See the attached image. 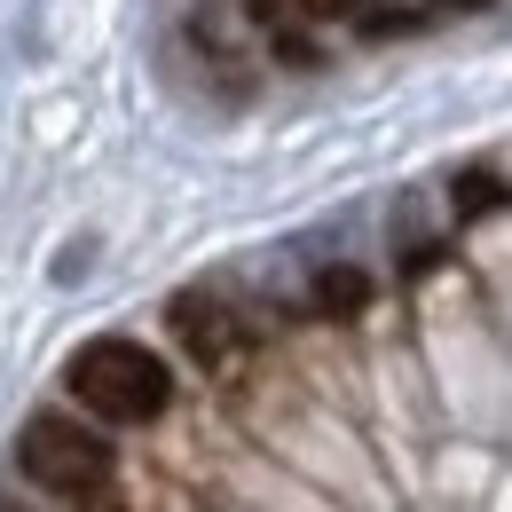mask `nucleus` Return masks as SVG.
<instances>
[{"label": "nucleus", "instance_id": "obj_9", "mask_svg": "<svg viewBox=\"0 0 512 512\" xmlns=\"http://www.w3.org/2000/svg\"><path fill=\"white\" fill-rule=\"evenodd\" d=\"M245 16L253 24H284V0H245Z\"/></svg>", "mask_w": 512, "mask_h": 512}, {"label": "nucleus", "instance_id": "obj_2", "mask_svg": "<svg viewBox=\"0 0 512 512\" xmlns=\"http://www.w3.org/2000/svg\"><path fill=\"white\" fill-rule=\"evenodd\" d=\"M64 394L95 418V426H158L174 410V371L158 347L142 339H87L64 363Z\"/></svg>", "mask_w": 512, "mask_h": 512}, {"label": "nucleus", "instance_id": "obj_3", "mask_svg": "<svg viewBox=\"0 0 512 512\" xmlns=\"http://www.w3.org/2000/svg\"><path fill=\"white\" fill-rule=\"evenodd\" d=\"M166 331H174V347L190 355L197 371H221V363L245 355V316H237L221 292H205V284H190V292L166 300Z\"/></svg>", "mask_w": 512, "mask_h": 512}, {"label": "nucleus", "instance_id": "obj_6", "mask_svg": "<svg viewBox=\"0 0 512 512\" xmlns=\"http://www.w3.org/2000/svg\"><path fill=\"white\" fill-rule=\"evenodd\" d=\"M418 24H426V8H402V0L363 8V40H402V32H418Z\"/></svg>", "mask_w": 512, "mask_h": 512}, {"label": "nucleus", "instance_id": "obj_12", "mask_svg": "<svg viewBox=\"0 0 512 512\" xmlns=\"http://www.w3.org/2000/svg\"><path fill=\"white\" fill-rule=\"evenodd\" d=\"M0 512H32V505H16V497H0Z\"/></svg>", "mask_w": 512, "mask_h": 512}, {"label": "nucleus", "instance_id": "obj_10", "mask_svg": "<svg viewBox=\"0 0 512 512\" xmlns=\"http://www.w3.org/2000/svg\"><path fill=\"white\" fill-rule=\"evenodd\" d=\"M308 8H316V16H347L355 0H308Z\"/></svg>", "mask_w": 512, "mask_h": 512}, {"label": "nucleus", "instance_id": "obj_5", "mask_svg": "<svg viewBox=\"0 0 512 512\" xmlns=\"http://www.w3.org/2000/svg\"><path fill=\"white\" fill-rule=\"evenodd\" d=\"M449 213H457V221H489V213H505V182H497L489 166H465V174L449 182Z\"/></svg>", "mask_w": 512, "mask_h": 512}, {"label": "nucleus", "instance_id": "obj_8", "mask_svg": "<svg viewBox=\"0 0 512 512\" xmlns=\"http://www.w3.org/2000/svg\"><path fill=\"white\" fill-rule=\"evenodd\" d=\"M79 268H87V245H64V253H56V276H64V284H71Z\"/></svg>", "mask_w": 512, "mask_h": 512}, {"label": "nucleus", "instance_id": "obj_7", "mask_svg": "<svg viewBox=\"0 0 512 512\" xmlns=\"http://www.w3.org/2000/svg\"><path fill=\"white\" fill-rule=\"evenodd\" d=\"M268 56H276V64H292V71H316L323 64V48L300 32V24H268Z\"/></svg>", "mask_w": 512, "mask_h": 512}, {"label": "nucleus", "instance_id": "obj_4", "mask_svg": "<svg viewBox=\"0 0 512 512\" xmlns=\"http://www.w3.org/2000/svg\"><path fill=\"white\" fill-rule=\"evenodd\" d=\"M308 308L331 316V323L363 316V308H371V276H363L355 260H331V268H316V284H308Z\"/></svg>", "mask_w": 512, "mask_h": 512}, {"label": "nucleus", "instance_id": "obj_11", "mask_svg": "<svg viewBox=\"0 0 512 512\" xmlns=\"http://www.w3.org/2000/svg\"><path fill=\"white\" fill-rule=\"evenodd\" d=\"M442 8H465V16H481V8H489V0H442Z\"/></svg>", "mask_w": 512, "mask_h": 512}, {"label": "nucleus", "instance_id": "obj_1", "mask_svg": "<svg viewBox=\"0 0 512 512\" xmlns=\"http://www.w3.org/2000/svg\"><path fill=\"white\" fill-rule=\"evenodd\" d=\"M16 473L48 505H71V512H103L119 497V449H111V434L87 426V418H71V410H32L24 418Z\"/></svg>", "mask_w": 512, "mask_h": 512}]
</instances>
